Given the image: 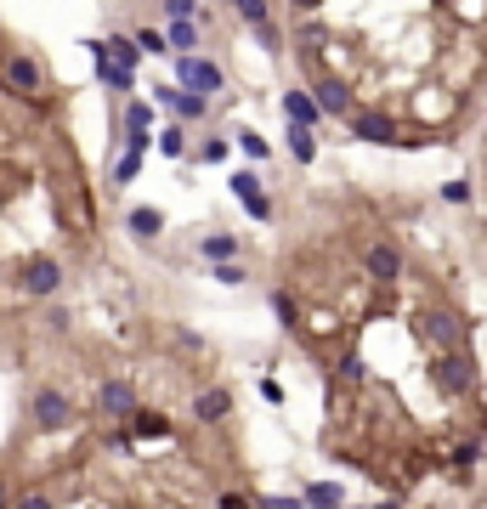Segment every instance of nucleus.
Returning <instances> with one entry per match:
<instances>
[{
  "label": "nucleus",
  "mask_w": 487,
  "mask_h": 509,
  "mask_svg": "<svg viewBox=\"0 0 487 509\" xmlns=\"http://www.w3.org/2000/svg\"><path fill=\"white\" fill-rule=\"evenodd\" d=\"M414 334L426 339V346H436V351H464L471 323H464L459 311H448V306H426V311L414 317Z\"/></svg>",
  "instance_id": "obj_1"
},
{
  "label": "nucleus",
  "mask_w": 487,
  "mask_h": 509,
  "mask_svg": "<svg viewBox=\"0 0 487 509\" xmlns=\"http://www.w3.org/2000/svg\"><path fill=\"white\" fill-rule=\"evenodd\" d=\"M0 74H6V91H17V97H46V62L34 51H12Z\"/></svg>",
  "instance_id": "obj_2"
},
{
  "label": "nucleus",
  "mask_w": 487,
  "mask_h": 509,
  "mask_svg": "<svg viewBox=\"0 0 487 509\" xmlns=\"http://www.w3.org/2000/svg\"><path fill=\"white\" fill-rule=\"evenodd\" d=\"M176 85H187V91H204V97H216L221 85H227V74H221V62L216 57H176Z\"/></svg>",
  "instance_id": "obj_3"
},
{
  "label": "nucleus",
  "mask_w": 487,
  "mask_h": 509,
  "mask_svg": "<svg viewBox=\"0 0 487 509\" xmlns=\"http://www.w3.org/2000/svg\"><path fill=\"white\" fill-rule=\"evenodd\" d=\"M431 374H436V385L448 391V396H471V385H476V363L464 351H442L436 363H431Z\"/></svg>",
  "instance_id": "obj_4"
},
{
  "label": "nucleus",
  "mask_w": 487,
  "mask_h": 509,
  "mask_svg": "<svg viewBox=\"0 0 487 509\" xmlns=\"http://www.w3.org/2000/svg\"><path fill=\"white\" fill-rule=\"evenodd\" d=\"M227 187H232V199L249 209V221H272V199L261 193V176H256V170H232Z\"/></svg>",
  "instance_id": "obj_5"
},
{
  "label": "nucleus",
  "mask_w": 487,
  "mask_h": 509,
  "mask_svg": "<svg viewBox=\"0 0 487 509\" xmlns=\"http://www.w3.org/2000/svg\"><path fill=\"white\" fill-rule=\"evenodd\" d=\"M351 136L357 142H374V147H402V142H408V136L397 131L391 114H374V108L369 114H351Z\"/></svg>",
  "instance_id": "obj_6"
},
{
  "label": "nucleus",
  "mask_w": 487,
  "mask_h": 509,
  "mask_svg": "<svg viewBox=\"0 0 487 509\" xmlns=\"http://www.w3.org/2000/svg\"><path fill=\"white\" fill-rule=\"evenodd\" d=\"M86 51H91V62H97L102 91H114V97H131V91H136V69H119V62L102 51V40H86Z\"/></svg>",
  "instance_id": "obj_7"
},
{
  "label": "nucleus",
  "mask_w": 487,
  "mask_h": 509,
  "mask_svg": "<svg viewBox=\"0 0 487 509\" xmlns=\"http://www.w3.org/2000/svg\"><path fill=\"white\" fill-rule=\"evenodd\" d=\"M62 424H74V402L62 391H34V430H62Z\"/></svg>",
  "instance_id": "obj_8"
},
{
  "label": "nucleus",
  "mask_w": 487,
  "mask_h": 509,
  "mask_svg": "<svg viewBox=\"0 0 487 509\" xmlns=\"http://www.w3.org/2000/svg\"><path fill=\"white\" fill-rule=\"evenodd\" d=\"M23 289L34 294V301H52V294L62 289V266L52 261V255H34V261L23 266Z\"/></svg>",
  "instance_id": "obj_9"
},
{
  "label": "nucleus",
  "mask_w": 487,
  "mask_h": 509,
  "mask_svg": "<svg viewBox=\"0 0 487 509\" xmlns=\"http://www.w3.org/2000/svg\"><path fill=\"white\" fill-rule=\"evenodd\" d=\"M97 408L108 413V419H136V391H131V379H102V391H97Z\"/></svg>",
  "instance_id": "obj_10"
},
{
  "label": "nucleus",
  "mask_w": 487,
  "mask_h": 509,
  "mask_svg": "<svg viewBox=\"0 0 487 509\" xmlns=\"http://www.w3.org/2000/svg\"><path fill=\"white\" fill-rule=\"evenodd\" d=\"M312 97L323 102V114H329V119H351V114H357L351 85H346V79H334V74H323V79H317V85H312Z\"/></svg>",
  "instance_id": "obj_11"
},
{
  "label": "nucleus",
  "mask_w": 487,
  "mask_h": 509,
  "mask_svg": "<svg viewBox=\"0 0 487 509\" xmlns=\"http://www.w3.org/2000/svg\"><path fill=\"white\" fill-rule=\"evenodd\" d=\"M363 272H369L374 283H397V278H402V249H397V244H369Z\"/></svg>",
  "instance_id": "obj_12"
},
{
  "label": "nucleus",
  "mask_w": 487,
  "mask_h": 509,
  "mask_svg": "<svg viewBox=\"0 0 487 509\" xmlns=\"http://www.w3.org/2000/svg\"><path fill=\"white\" fill-rule=\"evenodd\" d=\"M278 108H284V119H295V125H312V131L329 119V114H323V102H317L312 91H284V97H278Z\"/></svg>",
  "instance_id": "obj_13"
},
{
  "label": "nucleus",
  "mask_w": 487,
  "mask_h": 509,
  "mask_svg": "<svg viewBox=\"0 0 487 509\" xmlns=\"http://www.w3.org/2000/svg\"><path fill=\"white\" fill-rule=\"evenodd\" d=\"M227 413H232V396H227L221 385H210V391L193 396V419H199V424H221Z\"/></svg>",
  "instance_id": "obj_14"
},
{
  "label": "nucleus",
  "mask_w": 487,
  "mask_h": 509,
  "mask_svg": "<svg viewBox=\"0 0 487 509\" xmlns=\"http://www.w3.org/2000/svg\"><path fill=\"white\" fill-rule=\"evenodd\" d=\"M301 498H306V509H346V486L341 481H312Z\"/></svg>",
  "instance_id": "obj_15"
},
{
  "label": "nucleus",
  "mask_w": 487,
  "mask_h": 509,
  "mask_svg": "<svg viewBox=\"0 0 487 509\" xmlns=\"http://www.w3.org/2000/svg\"><path fill=\"white\" fill-rule=\"evenodd\" d=\"M199 255H204V261H239V238H232V232H204V238H199Z\"/></svg>",
  "instance_id": "obj_16"
},
{
  "label": "nucleus",
  "mask_w": 487,
  "mask_h": 509,
  "mask_svg": "<svg viewBox=\"0 0 487 509\" xmlns=\"http://www.w3.org/2000/svg\"><path fill=\"white\" fill-rule=\"evenodd\" d=\"M182 125H204L210 119V97L204 91H187V85H182V97H176V108H171Z\"/></svg>",
  "instance_id": "obj_17"
},
{
  "label": "nucleus",
  "mask_w": 487,
  "mask_h": 509,
  "mask_svg": "<svg viewBox=\"0 0 487 509\" xmlns=\"http://www.w3.org/2000/svg\"><path fill=\"white\" fill-rule=\"evenodd\" d=\"M102 51H108L119 69H142V46H136V34H108V40H102Z\"/></svg>",
  "instance_id": "obj_18"
},
{
  "label": "nucleus",
  "mask_w": 487,
  "mask_h": 509,
  "mask_svg": "<svg viewBox=\"0 0 487 509\" xmlns=\"http://www.w3.org/2000/svg\"><path fill=\"white\" fill-rule=\"evenodd\" d=\"M164 40H171L176 57H193V46H199V17H176V23L164 29Z\"/></svg>",
  "instance_id": "obj_19"
},
{
  "label": "nucleus",
  "mask_w": 487,
  "mask_h": 509,
  "mask_svg": "<svg viewBox=\"0 0 487 509\" xmlns=\"http://www.w3.org/2000/svg\"><path fill=\"white\" fill-rule=\"evenodd\" d=\"M289 125V153H295V164H312L317 159V131L312 125H295V119H284Z\"/></svg>",
  "instance_id": "obj_20"
},
{
  "label": "nucleus",
  "mask_w": 487,
  "mask_h": 509,
  "mask_svg": "<svg viewBox=\"0 0 487 509\" xmlns=\"http://www.w3.org/2000/svg\"><path fill=\"white\" fill-rule=\"evenodd\" d=\"M131 232H136L142 244H154L159 232H164V209H147V204H142V209H131Z\"/></svg>",
  "instance_id": "obj_21"
},
{
  "label": "nucleus",
  "mask_w": 487,
  "mask_h": 509,
  "mask_svg": "<svg viewBox=\"0 0 487 509\" xmlns=\"http://www.w3.org/2000/svg\"><path fill=\"white\" fill-rule=\"evenodd\" d=\"M159 153H164V159H182V153H187V125H182V119H171V125L159 131Z\"/></svg>",
  "instance_id": "obj_22"
},
{
  "label": "nucleus",
  "mask_w": 487,
  "mask_h": 509,
  "mask_svg": "<svg viewBox=\"0 0 487 509\" xmlns=\"http://www.w3.org/2000/svg\"><path fill=\"white\" fill-rule=\"evenodd\" d=\"M131 424H136V436H154V441H159V436H171V419H164L159 408H136Z\"/></svg>",
  "instance_id": "obj_23"
},
{
  "label": "nucleus",
  "mask_w": 487,
  "mask_h": 509,
  "mask_svg": "<svg viewBox=\"0 0 487 509\" xmlns=\"http://www.w3.org/2000/svg\"><path fill=\"white\" fill-rule=\"evenodd\" d=\"M119 131H154V108H147V102H125Z\"/></svg>",
  "instance_id": "obj_24"
},
{
  "label": "nucleus",
  "mask_w": 487,
  "mask_h": 509,
  "mask_svg": "<svg viewBox=\"0 0 487 509\" xmlns=\"http://www.w3.org/2000/svg\"><path fill=\"white\" fill-rule=\"evenodd\" d=\"M232 12H239V17H244L249 29H261V23H272V6H267V0H232Z\"/></svg>",
  "instance_id": "obj_25"
},
{
  "label": "nucleus",
  "mask_w": 487,
  "mask_h": 509,
  "mask_svg": "<svg viewBox=\"0 0 487 509\" xmlns=\"http://www.w3.org/2000/svg\"><path fill=\"white\" fill-rule=\"evenodd\" d=\"M136 170H142V153H119L108 176H114V187H131V181H136Z\"/></svg>",
  "instance_id": "obj_26"
},
{
  "label": "nucleus",
  "mask_w": 487,
  "mask_h": 509,
  "mask_svg": "<svg viewBox=\"0 0 487 509\" xmlns=\"http://www.w3.org/2000/svg\"><path fill=\"white\" fill-rule=\"evenodd\" d=\"M210 278L227 283V289H239V283L249 278V272H244V261H221V266H210Z\"/></svg>",
  "instance_id": "obj_27"
},
{
  "label": "nucleus",
  "mask_w": 487,
  "mask_h": 509,
  "mask_svg": "<svg viewBox=\"0 0 487 509\" xmlns=\"http://www.w3.org/2000/svg\"><path fill=\"white\" fill-rule=\"evenodd\" d=\"M136 46H142V51H154V57H176V51H171V40H164L159 29H136Z\"/></svg>",
  "instance_id": "obj_28"
},
{
  "label": "nucleus",
  "mask_w": 487,
  "mask_h": 509,
  "mask_svg": "<svg viewBox=\"0 0 487 509\" xmlns=\"http://www.w3.org/2000/svg\"><path fill=\"white\" fill-rule=\"evenodd\" d=\"M232 142H239V147H244V153H249V159H267V153H272V147H267V136H261V131H239V136H232Z\"/></svg>",
  "instance_id": "obj_29"
},
{
  "label": "nucleus",
  "mask_w": 487,
  "mask_h": 509,
  "mask_svg": "<svg viewBox=\"0 0 487 509\" xmlns=\"http://www.w3.org/2000/svg\"><path fill=\"white\" fill-rule=\"evenodd\" d=\"M256 509H306V498H289V493H256Z\"/></svg>",
  "instance_id": "obj_30"
},
{
  "label": "nucleus",
  "mask_w": 487,
  "mask_h": 509,
  "mask_svg": "<svg viewBox=\"0 0 487 509\" xmlns=\"http://www.w3.org/2000/svg\"><path fill=\"white\" fill-rule=\"evenodd\" d=\"M442 204L464 209V204H471V181H442Z\"/></svg>",
  "instance_id": "obj_31"
},
{
  "label": "nucleus",
  "mask_w": 487,
  "mask_h": 509,
  "mask_svg": "<svg viewBox=\"0 0 487 509\" xmlns=\"http://www.w3.org/2000/svg\"><path fill=\"white\" fill-rule=\"evenodd\" d=\"M227 153H232V142H227V136H210V142L199 147V159H204V164H221Z\"/></svg>",
  "instance_id": "obj_32"
},
{
  "label": "nucleus",
  "mask_w": 487,
  "mask_h": 509,
  "mask_svg": "<svg viewBox=\"0 0 487 509\" xmlns=\"http://www.w3.org/2000/svg\"><path fill=\"white\" fill-rule=\"evenodd\" d=\"M159 6H164L171 23H176V17H199V0H159Z\"/></svg>",
  "instance_id": "obj_33"
},
{
  "label": "nucleus",
  "mask_w": 487,
  "mask_h": 509,
  "mask_svg": "<svg viewBox=\"0 0 487 509\" xmlns=\"http://www.w3.org/2000/svg\"><path fill=\"white\" fill-rule=\"evenodd\" d=\"M249 34H256L267 51H284V34H278V23H261V29H249Z\"/></svg>",
  "instance_id": "obj_34"
},
{
  "label": "nucleus",
  "mask_w": 487,
  "mask_h": 509,
  "mask_svg": "<svg viewBox=\"0 0 487 509\" xmlns=\"http://www.w3.org/2000/svg\"><path fill=\"white\" fill-rule=\"evenodd\" d=\"M176 97H182L176 79H171V85H154V102H159V108H176Z\"/></svg>",
  "instance_id": "obj_35"
},
{
  "label": "nucleus",
  "mask_w": 487,
  "mask_h": 509,
  "mask_svg": "<svg viewBox=\"0 0 487 509\" xmlns=\"http://www.w3.org/2000/svg\"><path fill=\"white\" fill-rule=\"evenodd\" d=\"M12 509H52V498H46V493H17Z\"/></svg>",
  "instance_id": "obj_36"
},
{
  "label": "nucleus",
  "mask_w": 487,
  "mask_h": 509,
  "mask_svg": "<svg viewBox=\"0 0 487 509\" xmlns=\"http://www.w3.org/2000/svg\"><path fill=\"white\" fill-rule=\"evenodd\" d=\"M216 509H256V498H244V493H221Z\"/></svg>",
  "instance_id": "obj_37"
},
{
  "label": "nucleus",
  "mask_w": 487,
  "mask_h": 509,
  "mask_svg": "<svg viewBox=\"0 0 487 509\" xmlns=\"http://www.w3.org/2000/svg\"><path fill=\"white\" fill-rule=\"evenodd\" d=\"M341 379H363V356H341Z\"/></svg>",
  "instance_id": "obj_38"
},
{
  "label": "nucleus",
  "mask_w": 487,
  "mask_h": 509,
  "mask_svg": "<svg viewBox=\"0 0 487 509\" xmlns=\"http://www.w3.org/2000/svg\"><path fill=\"white\" fill-rule=\"evenodd\" d=\"M295 6H301V12H317V6H323V0H295Z\"/></svg>",
  "instance_id": "obj_39"
},
{
  "label": "nucleus",
  "mask_w": 487,
  "mask_h": 509,
  "mask_svg": "<svg viewBox=\"0 0 487 509\" xmlns=\"http://www.w3.org/2000/svg\"><path fill=\"white\" fill-rule=\"evenodd\" d=\"M374 509H397V504H374Z\"/></svg>",
  "instance_id": "obj_40"
}]
</instances>
